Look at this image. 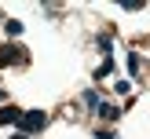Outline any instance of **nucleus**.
Returning <instances> with one entry per match:
<instances>
[{
  "instance_id": "obj_2",
  "label": "nucleus",
  "mask_w": 150,
  "mask_h": 139,
  "mask_svg": "<svg viewBox=\"0 0 150 139\" xmlns=\"http://www.w3.org/2000/svg\"><path fill=\"white\" fill-rule=\"evenodd\" d=\"M11 62H26V51L15 44H0V66H11Z\"/></svg>"
},
{
  "instance_id": "obj_1",
  "label": "nucleus",
  "mask_w": 150,
  "mask_h": 139,
  "mask_svg": "<svg viewBox=\"0 0 150 139\" xmlns=\"http://www.w3.org/2000/svg\"><path fill=\"white\" fill-rule=\"evenodd\" d=\"M44 124H48V114H44V110H26L22 121H18V128H22V135H29V132H40Z\"/></svg>"
},
{
  "instance_id": "obj_6",
  "label": "nucleus",
  "mask_w": 150,
  "mask_h": 139,
  "mask_svg": "<svg viewBox=\"0 0 150 139\" xmlns=\"http://www.w3.org/2000/svg\"><path fill=\"white\" fill-rule=\"evenodd\" d=\"M4 29H7V37H18V33H22V22H18V18H7Z\"/></svg>"
},
{
  "instance_id": "obj_7",
  "label": "nucleus",
  "mask_w": 150,
  "mask_h": 139,
  "mask_svg": "<svg viewBox=\"0 0 150 139\" xmlns=\"http://www.w3.org/2000/svg\"><path fill=\"white\" fill-rule=\"evenodd\" d=\"M128 88H132V80H125V77L114 80V92H117V95H128Z\"/></svg>"
},
{
  "instance_id": "obj_10",
  "label": "nucleus",
  "mask_w": 150,
  "mask_h": 139,
  "mask_svg": "<svg viewBox=\"0 0 150 139\" xmlns=\"http://www.w3.org/2000/svg\"><path fill=\"white\" fill-rule=\"evenodd\" d=\"M95 135H99V139H117L114 132H95Z\"/></svg>"
},
{
  "instance_id": "obj_11",
  "label": "nucleus",
  "mask_w": 150,
  "mask_h": 139,
  "mask_svg": "<svg viewBox=\"0 0 150 139\" xmlns=\"http://www.w3.org/2000/svg\"><path fill=\"white\" fill-rule=\"evenodd\" d=\"M11 139H29V135H22V132H15V135H11Z\"/></svg>"
},
{
  "instance_id": "obj_5",
  "label": "nucleus",
  "mask_w": 150,
  "mask_h": 139,
  "mask_svg": "<svg viewBox=\"0 0 150 139\" xmlns=\"http://www.w3.org/2000/svg\"><path fill=\"white\" fill-rule=\"evenodd\" d=\"M81 102H84L88 110H99V106H103V99H99V92H95V88H88V92L81 95Z\"/></svg>"
},
{
  "instance_id": "obj_4",
  "label": "nucleus",
  "mask_w": 150,
  "mask_h": 139,
  "mask_svg": "<svg viewBox=\"0 0 150 139\" xmlns=\"http://www.w3.org/2000/svg\"><path fill=\"white\" fill-rule=\"evenodd\" d=\"M95 114H99V117H103V121H117V117H121V110H117V106H114V102H103V106H99V110H95Z\"/></svg>"
},
{
  "instance_id": "obj_8",
  "label": "nucleus",
  "mask_w": 150,
  "mask_h": 139,
  "mask_svg": "<svg viewBox=\"0 0 150 139\" xmlns=\"http://www.w3.org/2000/svg\"><path fill=\"white\" fill-rule=\"evenodd\" d=\"M128 73H139V55H136V51L128 55Z\"/></svg>"
},
{
  "instance_id": "obj_9",
  "label": "nucleus",
  "mask_w": 150,
  "mask_h": 139,
  "mask_svg": "<svg viewBox=\"0 0 150 139\" xmlns=\"http://www.w3.org/2000/svg\"><path fill=\"white\" fill-rule=\"evenodd\" d=\"M110 70H114V62H110V59H106V62H103V66H99V70H95V77H106V73H110Z\"/></svg>"
},
{
  "instance_id": "obj_3",
  "label": "nucleus",
  "mask_w": 150,
  "mask_h": 139,
  "mask_svg": "<svg viewBox=\"0 0 150 139\" xmlns=\"http://www.w3.org/2000/svg\"><path fill=\"white\" fill-rule=\"evenodd\" d=\"M18 121H22L18 106H0V124H18Z\"/></svg>"
}]
</instances>
